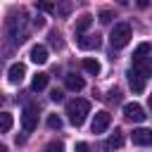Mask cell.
Returning a JSON list of instances; mask_svg holds the SVG:
<instances>
[{
    "label": "cell",
    "instance_id": "cell-1",
    "mask_svg": "<svg viewBox=\"0 0 152 152\" xmlns=\"http://www.w3.org/2000/svg\"><path fill=\"white\" fill-rule=\"evenodd\" d=\"M88 112H90V102L83 100V97H76V100H69L66 102V116H69V121L74 126H81L86 121Z\"/></svg>",
    "mask_w": 152,
    "mask_h": 152
},
{
    "label": "cell",
    "instance_id": "cell-2",
    "mask_svg": "<svg viewBox=\"0 0 152 152\" xmlns=\"http://www.w3.org/2000/svg\"><path fill=\"white\" fill-rule=\"evenodd\" d=\"M128 40H131V26H128V24H116V26L112 28V33H109V43H112V48L121 50V48L128 45Z\"/></svg>",
    "mask_w": 152,
    "mask_h": 152
},
{
    "label": "cell",
    "instance_id": "cell-3",
    "mask_svg": "<svg viewBox=\"0 0 152 152\" xmlns=\"http://www.w3.org/2000/svg\"><path fill=\"white\" fill-rule=\"evenodd\" d=\"M109 124H112V114L109 112H95V116H93V124H90V131L93 133H104L107 128H109Z\"/></svg>",
    "mask_w": 152,
    "mask_h": 152
},
{
    "label": "cell",
    "instance_id": "cell-4",
    "mask_svg": "<svg viewBox=\"0 0 152 152\" xmlns=\"http://www.w3.org/2000/svg\"><path fill=\"white\" fill-rule=\"evenodd\" d=\"M100 36L97 33H78V38H76V45L81 48V50H97L100 48Z\"/></svg>",
    "mask_w": 152,
    "mask_h": 152
},
{
    "label": "cell",
    "instance_id": "cell-5",
    "mask_svg": "<svg viewBox=\"0 0 152 152\" xmlns=\"http://www.w3.org/2000/svg\"><path fill=\"white\" fill-rule=\"evenodd\" d=\"M124 114H126V119H131V121H145V119H147L145 109H142L138 102H126V104H124Z\"/></svg>",
    "mask_w": 152,
    "mask_h": 152
},
{
    "label": "cell",
    "instance_id": "cell-6",
    "mask_svg": "<svg viewBox=\"0 0 152 152\" xmlns=\"http://www.w3.org/2000/svg\"><path fill=\"white\" fill-rule=\"evenodd\" d=\"M36 124H38V112H36L33 104H28V107L24 109V114H21V126H24L26 133H31V131L36 128Z\"/></svg>",
    "mask_w": 152,
    "mask_h": 152
},
{
    "label": "cell",
    "instance_id": "cell-7",
    "mask_svg": "<svg viewBox=\"0 0 152 152\" xmlns=\"http://www.w3.org/2000/svg\"><path fill=\"white\" fill-rule=\"evenodd\" d=\"M24 76H26V66H24L21 62H14V64L7 69V81H10V83H14V86H17V83H21V81H24Z\"/></svg>",
    "mask_w": 152,
    "mask_h": 152
},
{
    "label": "cell",
    "instance_id": "cell-8",
    "mask_svg": "<svg viewBox=\"0 0 152 152\" xmlns=\"http://www.w3.org/2000/svg\"><path fill=\"white\" fill-rule=\"evenodd\" d=\"M145 81H147V78H145V76H142V74H140L135 66L128 71V83H131L133 93H142V90H145Z\"/></svg>",
    "mask_w": 152,
    "mask_h": 152
},
{
    "label": "cell",
    "instance_id": "cell-9",
    "mask_svg": "<svg viewBox=\"0 0 152 152\" xmlns=\"http://www.w3.org/2000/svg\"><path fill=\"white\" fill-rule=\"evenodd\" d=\"M131 138H133V145H140V147H147L152 142V133L147 128H135Z\"/></svg>",
    "mask_w": 152,
    "mask_h": 152
},
{
    "label": "cell",
    "instance_id": "cell-10",
    "mask_svg": "<svg viewBox=\"0 0 152 152\" xmlns=\"http://www.w3.org/2000/svg\"><path fill=\"white\" fill-rule=\"evenodd\" d=\"M150 43H140L138 48H135V52H133V66H138V64H145L147 62V55H150Z\"/></svg>",
    "mask_w": 152,
    "mask_h": 152
},
{
    "label": "cell",
    "instance_id": "cell-11",
    "mask_svg": "<svg viewBox=\"0 0 152 152\" xmlns=\"http://www.w3.org/2000/svg\"><path fill=\"white\" fill-rule=\"evenodd\" d=\"M31 62L45 64V62H48V48H45V45H33V48H31Z\"/></svg>",
    "mask_w": 152,
    "mask_h": 152
},
{
    "label": "cell",
    "instance_id": "cell-12",
    "mask_svg": "<svg viewBox=\"0 0 152 152\" xmlns=\"http://www.w3.org/2000/svg\"><path fill=\"white\" fill-rule=\"evenodd\" d=\"M64 86L69 88V90H74V93H78V90H83V78L81 76H76V74H66L64 76Z\"/></svg>",
    "mask_w": 152,
    "mask_h": 152
},
{
    "label": "cell",
    "instance_id": "cell-13",
    "mask_svg": "<svg viewBox=\"0 0 152 152\" xmlns=\"http://www.w3.org/2000/svg\"><path fill=\"white\" fill-rule=\"evenodd\" d=\"M90 24H93V17L86 12V14H81V17L76 19V26H74V31H76V33H86Z\"/></svg>",
    "mask_w": 152,
    "mask_h": 152
},
{
    "label": "cell",
    "instance_id": "cell-14",
    "mask_svg": "<svg viewBox=\"0 0 152 152\" xmlns=\"http://www.w3.org/2000/svg\"><path fill=\"white\" fill-rule=\"evenodd\" d=\"M48 81H50V76H48V74H43V71H40V74H36V76H33V81H31V90L40 93V90L48 86Z\"/></svg>",
    "mask_w": 152,
    "mask_h": 152
},
{
    "label": "cell",
    "instance_id": "cell-15",
    "mask_svg": "<svg viewBox=\"0 0 152 152\" xmlns=\"http://www.w3.org/2000/svg\"><path fill=\"white\" fill-rule=\"evenodd\" d=\"M83 69H86L88 74L97 76V74H100V62H97V59H93V57H86V59H83Z\"/></svg>",
    "mask_w": 152,
    "mask_h": 152
},
{
    "label": "cell",
    "instance_id": "cell-16",
    "mask_svg": "<svg viewBox=\"0 0 152 152\" xmlns=\"http://www.w3.org/2000/svg\"><path fill=\"white\" fill-rule=\"evenodd\" d=\"M12 124H14L12 114H7V112H0V133H7V131L12 128Z\"/></svg>",
    "mask_w": 152,
    "mask_h": 152
},
{
    "label": "cell",
    "instance_id": "cell-17",
    "mask_svg": "<svg viewBox=\"0 0 152 152\" xmlns=\"http://www.w3.org/2000/svg\"><path fill=\"white\" fill-rule=\"evenodd\" d=\"M121 145H124V135H121V131H119V128H114V133L109 135L107 147H121Z\"/></svg>",
    "mask_w": 152,
    "mask_h": 152
},
{
    "label": "cell",
    "instance_id": "cell-18",
    "mask_svg": "<svg viewBox=\"0 0 152 152\" xmlns=\"http://www.w3.org/2000/svg\"><path fill=\"white\" fill-rule=\"evenodd\" d=\"M36 10H40V12H45V14H52V12H55V5H52L50 0H36Z\"/></svg>",
    "mask_w": 152,
    "mask_h": 152
},
{
    "label": "cell",
    "instance_id": "cell-19",
    "mask_svg": "<svg viewBox=\"0 0 152 152\" xmlns=\"http://www.w3.org/2000/svg\"><path fill=\"white\" fill-rule=\"evenodd\" d=\"M48 128L59 131V128H62V119H59L57 114H50V116H48Z\"/></svg>",
    "mask_w": 152,
    "mask_h": 152
},
{
    "label": "cell",
    "instance_id": "cell-20",
    "mask_svg": "<svg viewBox=\"0 0 152 152\" xmlns=\"http://www.w3.org/2000/svg\"><path fill=\"white\" fill-rule=\"evenodd\" d=\"M43 152H64V145L55 140V142H48V145L43 147Z\"/></svg>",
    "mask_w": 152,
    "mask_h": 152
},
{
    "label": "cell",
    "instance_id": "cell-21",
    "mask_svg": "<svg viewBox=\"0 0 152 152\" xmlns=\"http://www.w3.org/2000/svg\"><path fill=\"white\" fill-rule=\"evenodd\" d=\"M97 17H100V21H102V24H109V21L114 19V12H112V10H102Z\"/></svg>",
    "mask_w": 152,
    "mask_h": 152
},
{
    "label": "cell",
    "instance_id": "cell-22",
    "mask_svg": "<svg viewBox=\"0 0 152 152\" xmlns=\"http://www.w3.org/2000/svg\"><path fill=\"white\" fill-rule=\"evenodd\" d=\"M69 12H71V2H69V0H64V2L59 5V14H62V17H66Z\"/></svg>",
    "mask_w": 152,
    "mask_h": 152
},
{
    "label": "cell",
    "instance_id": "cell-23",
    "mask_svg": "<svg viewBox=\"0 0 152 152\" xmlns=\"http://www.w3.org/2000/svg\"><path fill=\"white\" fill-rule=\"evenodd\" d=\"M50 100H52V102H62V100H64V93H62V90H57V88H55V90H52V93H50Z\"/></svg>",
    "mask_w": 152,
    "mask_h": 152
},
{
    "label": "cell",
    "instance_id": "cell-24",
    "mask_svg": "<svg viewBox=\"0 0 152 152\" xmlns=\"http://www.w3.org/2000/svg\"><path fill=\"white\" fill-rule=\"evenodd\" d=\"M74 152H90V147H88V142H78Z\"/></svg>",
    "mask_w": 152,
    "mask_h": 152
},
{
    "label": "cell",
    "instance_id": "cell-25",
    "mask_svg": "<svg viewBox=\"0 0 152 152\" xmlns=\"http://www.w3.org/2000/svg\"><path fill=\"white\" fill-rule=\"evenodd\" d=\"M150 5V0H138V7H147Z\"/></svg>",
    "mask_w": 152,
    "mask_h": 152
},
{
    "label": "cell",
    "instance_id": "cell-26",
    "mask_svg": "<svg viewBox=\"0 0 152 152\" xmlns=\"http://www.w3.org/2000/svg\"><path fill=\"white\" fill-rule=\"evenodd\" d=\"M0 152H7V147H5V145H0Z\"/></svg>",
    "mask_w": 152,
    "mask_h": 152
},
{
    "label": "cell",
    "instance_id": "cell-27",
    "mask_svg": "<svg viewBox=\"0 0 152 152\" xmlns=\"http://www.w3.org/2000/svg\"><path fill=\"white\" fill-rule=\"evenodd\" d=\"M0 102H2V93H0Z\"/></svg>",
    "mask_w": 152,
    "mask_h": 152
}]
</instances>
